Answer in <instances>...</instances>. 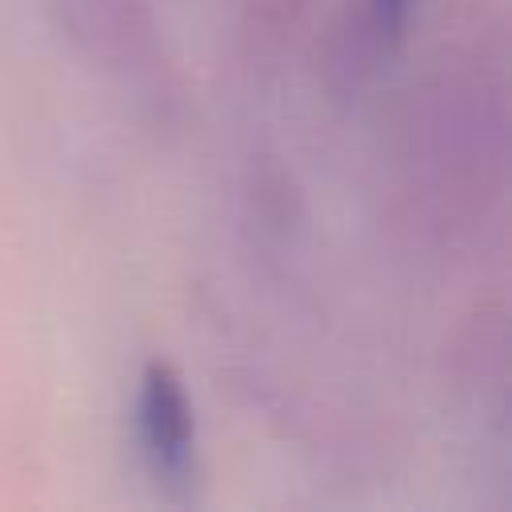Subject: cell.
I'll list each match as a JSON object with an SVG mask.
<instances>
[{"mask_svg":"<svg viewBox=\"0 0 512 512\" xmlns=\"http://www.w3.org/2000/svg\"><path fill=\"white\" fill-rule=\"evenodd\" d=\"M136 428L148 468L164 484H184L196 464V416L180 376L164 360H152L140 376Z\"/></svg>","mask_w":512,"mask_h":512,"instance_id":"1","label":"cell"},{"mask_svg":"<svg viewBox=\"0 0 512 512\" xmlns=\"http://www.w3.org/2000/svg\"><path fill=\"white\" fill-rule=\"evenodd\" d=\"M368 8H372V24H376L380 40L396 44V40L404 36V28H408L412 0H368Z\"/></svg>","mask_w":512,"mask_h":512,"instance_id":"2","label":"cell"}]
</instances>
